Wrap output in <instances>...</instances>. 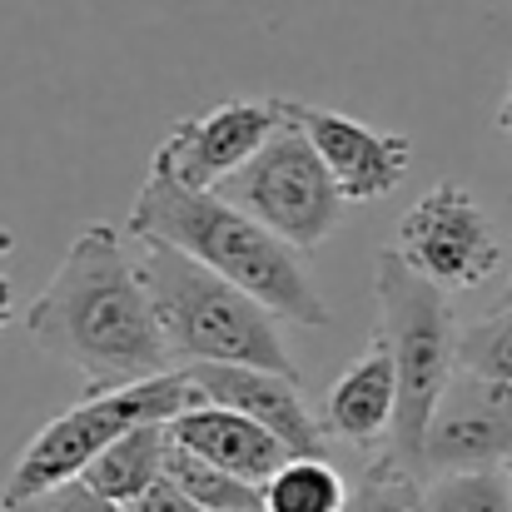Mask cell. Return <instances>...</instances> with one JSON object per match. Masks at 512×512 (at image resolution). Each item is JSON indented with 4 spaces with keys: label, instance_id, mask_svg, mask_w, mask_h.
I'll use <instances>...</instances> for the list:
<instances>
[{
    "label": "cell",
    "instance_id": "1",
    "mask_svg": "<svg viewBox=\"0 0 512 512\" xmlns=\"http://www.w3.org/2000/svg\"><path fill=\"white\" fill-rule=\"evenodd\" d=\"M30 343L85 378V393L174 373L140 259L115 224L85 229L25 314Z\"/></svg>",
    "mask_w": 512,
    "mask_h": 512
},
{
    "label": "cell",
    "instance_id": "2",
    "mask_svg": "<svg viewBox=\"0 0 512 512\" xmlns=\"http://www.w3.org/2000/svg\"><path fill=\"white\" fill-rule=\"evenodd\" d=\"M130 239L170 244L179 254L199 259L204 269L224 274L244 294H254L274 319L299 329L329 324V299L309 279L294 244H284L274 229L219 199L214 189H189L170 174L150 170L130 209Z\"/></svg>",
    "mask_w": 512,
    "mask_h": 512
},
{
    "label": "cell",
    "instance_id": "3",
    "mask_svg": "<svg viewBox=\"0 0 512 512\" xmlns=\"http://www.w3.org/2000/svg\"><path fill=\"white\" fill-rule=\"evenodd\" d=\"M135 244H140L135 254L140 274L150 284L170 358L179 368L239 363V368H274L299 378V363L289 358V343L279 334V319L254 294H244L239 284H229L224 274L204 269L199 259L170 244H150V239Z\"/></svg>",
    "mask_w": 512,
    "mask_h": 512
},
{
    "label": "cell",
    "instance_id": "4",
    "mask_svg": "<svg viewBox=\"0 0 512 512\" xmlns=\"http://www.w3.org/2000/svg\"><path fill=\"white\" fill-rule=\"evenodd\" d=\"M373 299H378V339L388 343V353L398 363V423H393L388 453L403 458L408 468H418L428 423H433L448 383L458 378L463 329H458L448 289L423 279L398 249L378 254Z\"/></svg>",
    "mask_w": 512,
    "mask_h": 512
},
{
    "label": "cell",
    "instance_id": "5",
    "mask_svg": "<svg viewBox=\"0 0 512 512\" xmlns=\"http://www.w3.org/2000/svg\"><path fill=\"white\" fill-rule=\"evenodd\" d=\"M194 403H204V398H199V388L189 383L184 368L160 373V378H145V383H130V388L85 393L75 408H65L60 418H50L25 443V453L15 458V468H10V478L0 488V508L20 512L25 503H35L40 493L85 478V468L115 438H125L135 428H150V423H170V418H179Z\"/></svg>",
    "mask_w": 512,
    "mask_h": 512
},
{
    "label": "cell",
    "instance_id": "6",
    "mask_svg": "<svg viewBox=\"0 0 512 512\" xmlns=\"http://www.w3.org/2000/svg\"><path fill=\"white\" fill-rule=\"evenodd\" d=\"M214 194L229 199L234 209H244L249 219H259L264 229H274L299 254L319 249L339 229L343 204H348L343 189L334 184V174L324 170L319 150L309 145V135L294 120H284V130L244 170L229 174Z\"/></svg>",
    "mask_w": 512,
    "mask_h": 512
},
{
    "label": "cell",
    "instance_id": "7",
    "mask_svg": "<svg viewBox=\"0 0 512 512\" xmlns=\"http://www.w3.org/2000/svg\"><path fill=\"white\" fill-rule=\"evenodd\" d=\"M393 249L448 294L483 289L503 264V239L488 209L458 179H438L428 194H418V204L398 219Z\"/></svg>",
    "mask_w": 512,
    "mask_h": 512
},
{
    "label": "cell",
    "instance_id": "8",
    "mask_svg": "<svg viewBox=\"0 0 512 512\" xmlns=\"http://www.w3.org/2000/svg\"><path fill=\"white\" fill-rule=\"evenodd\" d=\"M284 100L259 95V100H219L199 115L174 120L155 150L150 170L170 174L189 189H219L229 174H239L279 130H284Z\"/></svg>",
    "mask_w": 512,
    "mask_h": 512
},
{
    "label": "cell",
    "instance_id": "9",
    "mask_svg": "<svg viewBox=\"0 0 512 512\" xmlns=\"http://www.w3.org/2000/svg\"><path fill=\"white\" fill-rule=\"evenodd\" d=\"M512 463V388L473 378L458 368L448 383L428 438L418 473L443 478V473H483V468H508Z\"/></svg>",
    "mask_w": 512,
    "mask_h": 512
},
{
    "label": "cell",
    "instance_id": "10",
    "mask_svg": "<svg viewBox=\"0 0 512 512\" xmlns=\"http://www.w3.org/2000/svg\"><path fill=\"white\" fill-rule=\"evenodd\" d=\"M284 110L309 135V145L319 150L324 170L334 174V184L343 189L348 204H368V199L393 194L413 165L408 135L373 130V125L343 115V110H324V105H309V100H284Z\"/></svg>",
    "mask_w": 512,
    "mask_h": 512
},
{
    "label": "cell",
    "instance_id": "11",
    "mask_svg": "<svg viewBox=\"0 0 512 512\" xmlns=\"http://www.w3.org/2000/svg\"><path fill=\"white\" fill-rule=\"evenodd\" d=\"M189 383L199 388L204 403H224L244 418H254L259 428H269L289 453L304 458H324L329 433L319 423V413L309 408L304 388L294 373H274V368H239V363H194L184 368Z\"/></svg>",
    "mask_w": 512,
    "mask_h": 512
},
{
    "label": "cell",
    "instance_id": "12",
    "mask_svg": "<svg viewBox=\"0 0 512 512\" xmlns=\"http://www.w3.org/2000/svg\"><path fill=\"white\" fill-rule=\"evenodd\" d=\"M170 438L179 448H189L194 458H204V463H214V468H224V473H234L254 488H264L294 458L269 428H259L254 418H244L224 403L184 408L179 418H170Z\"/></svg>",
    "mask_w": 512,
    "mask_h": 512
},
{
    "label": "cell",
    "instance_id": "13",
    "mask_svg": "<svg viewBox=\"0 0 512 512\" xmlns=\"http://www.w3.org/2000/svg\"><path fill=\"white\" fill-rule=\"evenodd\" d=\"M319 423L329 438L353 443V448H373L383 438H393L398 423V363L388 353V343L373 334V343L339 373V383L329 388Z\"/></svg>",
    "mask_w": 512,
    "mask_h": 512
},
{
    "label": "cell",
    "instance_id": "14",
    "mask_svg": "<svg viewBox=\"0 0 512 512\" xmlns=\"http://www.w3.org/2000/svg\"><path fill=\"white\" fill-rule=\"evenodd\" d=\"M165 458H170V423H150V428H135V433L115 438L85 468V483L100 498H110L120 508H135L165 478Z\"/></svg>",
    "mask_w": 512,
    "mask_h": 512
},
{
    "label": "cell",
    "instance_id": "15",
    "mask_svg": "<svg viewBox=\"0 0 512 512\" xmlns=\"http://www.w3.org/2000/svg\"><path fill=\"white\" fill-rule=\"evenodd\" d=\"M353 488L329 458L294 453L269 483H264V512H348Z\"/></svg>",
    "mask_w": 512,
    "mask_h": 512
},
{
    "label": "cell",
    "instance_id": "16",
    "mask_svg": "<svg viewBox=\"0 0 512 512\" xmlns=\"http://www.w3.org/2000/svg\"><path fill=\"white\" fill-rule=\"evenodd\" d=\"M165 478L179 483L194 503L204 512H249V508H264V488H254V483H244V478H234V473H224V468H214V463H204V458H194L189 448H179L170 438V458H165Z\"/></svg>",
    "mask_w": 512,
    "mask_h": 512
},
{
    "label": "cell",
    "instance_id": "17",
    "mask_svg": "<svg viewBox=\"0 0 512 512\" xmlns=\"http://www.w3.org/2000/svg\"><path fill=\"white\" fill-rule=\"evenodd\" d=\"M348 512H428L423 473L408 468V463L393 458V453H378V458L358 473Z\"/></svg>",
    "mask_w": 512,
    "mask_h": 512
},
{
    "label": "cell",
    "instance_id": "18",
    "mask_svg": "<svg viewBox=\"0 0 512 512\" xmlns=\"http://www.w3.org/2000/svg\"><path fill=\"white\" fill-rule=\"evenodd\" d=\"M428 512H512L508 468L483 473H443L428 483Z\"/></svg>",
    "mask_w": 512,
    "mask_h": 512
},
{
    "label": "cell",
    "instance_id": "19",
    "mask_svg": "<svg viewBox=\"0 0 512 512\" xmlns=\"http://www.w3.org/2000/svg\"><path fill=\"white\" fill-rule=\"evenodd\" d=\"M458 368L473 373V378H488V383L512 388V304H503L498 314H488V319H478V324L463 329Z\"/></svg>",
    "mask_w": 512,
    "mask_h": 512
},
{
    "label": "cell",
    "instance_id": "20",
    "mask_svg": "<svg viewBox=\"0 0 512 512\" xmlns=\"http://www.w3.org/2000/svg\"><path fill=\"white\" fill-rule=\"evenodd\" d=\"M20 512H125V508L110 503V498H100L85 478H75V483H60V488L40 493L35 503H25Z\"/></svg>",
    "mask_w": 512,
    "mask_h": 512
},
{
    "label": "cell",
    "instance_id": "21",
    "mask_svg": "<svg viewBox=\"0 0 512 512\" xmlns=\"http://www.w3.org/2000/svg\"><path fill=\"white\" fill-rule=\"evenodd\" d=\"M130 512H204V508H199V503H194V498H189L179 483L160 478V483H155V488H150V493H145V498H140Z\"/></svg>",
    "mask_w": 512,
    "mask_h": 512
},
{
    "label": "cell",
    "instance_id": "22",
    "mask_svg": "<svg viewBox=\"0 0 512 512\" xmlns=\"http://www.w3.org/2000/svg\"><path fill=\"white\" fill-rule=\"evenodd\" d=\"M10 314H15V284L0 274V329L10 324Z\"/></svg>",
    "mask_w": 512,
    "mask_h": 512
},
{
    "label": "cell",
    "instance_id": "23",
    "mask_svg": "<svg viewBox=\"0 0 512 512\" xmlns=\"http://www.w3.org/2000/svg\"><path fill=\"white\" fill-rule=\"evenodd\" d=\"M498 130L512 140V85H508V100H503V110H498Z\"/></svg>",
    "mask_w": 512,
    "mask_h": 512
},
{
    "label": "cell",
    "instance_id": "24",
    "mask_svg": "<svg viewBox=\"0 0 512 512\" xmlns=\"http://www.w3.org/2000/svg\"><path fill=\"white\" fill-rule=\"evenodd\" d=\"M10 249H15V239H10V229H0V259H5Z\"/></svg>",
    "mask_w": 512,
    "mask_h": 512
},
{
    "label": "cell",
    "instance_id": "25",
    "mask_svg": "<svg viewBox=\"0 0 512 512\" xmlns=\"http://www.w3.org/2000/svg\"><path fill=\"white\" fill-rule=\"evenodd\" d=\"M503 304H512V279H508V294H503Z\"/></svg>",
    "mask_w": 512,
    "mask_h": 512
},
{
    "label": "cell",
    "instance_id": "26",
    "mask_svg": "<svg viewBox=\"0 0 512 512\" xmlns=\"http://www.w3.org/2000/svg\"><path fill=\"white\" fill-rule=\"evenodd\" d=\"M249 512H264V508H249Z\"/></svg>",
    "mask_w": 512,
    "mask_h": 512
},
{
    "label": "cell",
    "instance_id": "27",
    "mask_svg": "<svg viewBox=\"0 0 512 512\" xmlns=\"http://www.w3.org/2000/svg\"><path fill=\"white\" fill-rule=\"evenodd\" d=\"M508 478H512V463H508Z\"/></svg>",
    "mask_w": 512,
    "mask_h": 512
},
{
    "label": "cell",
    "instance_id": "28",
    "mask_svg": "<svg viewBox=\"0 0 512 512\" xmlns=\"http://www.w3.org/2000/svg\"><path fill=\"white\" fill-rule=\"evenodd\" d=\"M125 512H130V508H125Z\"/></svg>",
    "mask_w": 512,
    "mask_h": 512
},
{
    "label": "cell",
    "instance_id": "29",
    "mask_svg": "<svg viewBox=\"0 0 512 512\" xmlns=\"http://www.w3.org/2000/svg\"><path fill=\"white\" fill-rule=\"evenodd\" d=\"M0 512H5V508H0Z\"/></svg>",
    "mask_w": 512,
    "mask_h": 512
}]
</instances>
